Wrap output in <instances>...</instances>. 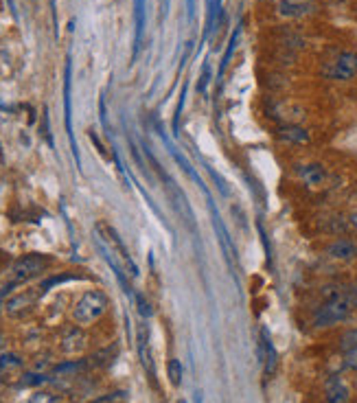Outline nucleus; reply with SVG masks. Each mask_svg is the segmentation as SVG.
<instances>
[{
  "mask_svg": "<svg viewBox=\"0 0 357 403\" xmlns=\"http://www.w3.org/2000/svg\"><path fill=\"white\" fill-rule=\"evenodd\" d=\"M134 300H136L138 311H141V316H143V318H149V316L154 314L151 305H149V302H147V298H145L143 294H134Z\"/></svg>",
  "mask_w": 357,
  "mask_h": 403,
  "instance_id": "obj_25",
  "label": "nucleus"
},
{
  "mask_svg": "<svg viewBox=\"0 0 357 403\" xmlns=\"http://www.w3.org/2000/svg\"><path fill=\"white\" fill-rule=\"evenodd\" d=\"M274 3H279V0H274Z\"/></svg>",
  "mask_w": 357,
  "mask_h": 403,
  "instance_id": "obj_32",
  "label": "nucleus"
},
{
  "mask_svg": "<svg viewBox=\"0 0 357 403\" xmlns=\"http://www.w3.org/2000/svg\"><path fill=\"white\" fill-rule=\"evenodd\" d=\"M342 368L357 373V347L342 351Z\"/></svg>",
  "mask_w": 357,
  "mask_h": 403,
  "instance_id": "obj_22",
  "label": "nucleus"
},
{
  "mask_svg": "<svg viewBox=\"0 0 357 403\" xmlns=\"http://www.w3.org/2000/svg\"><path fill=\"white\" fill-rule=\"evenodd\" d=\"M167 377H169V384L175 386V388L182 384V364H180V359H169Z\"/></svg>",
  "mask_w": 357,
  "mask_h": 403,
  "instance_id": "obj_20",
  "label": "nucleus"
},
{
  "mask_svg": "<svg viewBox=\"0 0 357 403\" xmlns=\"http://www.w3.org/2000/svg\"><path fill=\"white\" fill-rule=\"evenodd\" d=\"M29 403H57V399H55L51 392H35V395L29 399Z\"/></svg>",
  "mask_w": 357,
  "mask_h": 403,
  "instance_id": "obj_27",
  "label": "nucleus"
},
{
  "mask_svg": "<svg viewBox=\"0 0 357 403\" xmlns=\"http://www.w3.org/2000/svg\"><path fill=\"white\" fill-rule=\"evenodd\" d=\"M349 294L353 296V300H355V305H357V278L353 280V283L349 285Z\"/></svg>",
  "mask_w": 357,
  "mask_h": 403,
  "instance_id": "obj_29",
  "label": "nucleus"
},
{
  "mask_svg": "<svg viewBox=\"0 0 357 403\" xmlns=\"http://www.w3.org/2000/svg\"><path fill=\"white\" fill-rule=\"evenodd\" d=\"M23 364H25V359L15 353H0V375L15 371V368H23Z\"/></svg>",
  "mask_w": 357,
  "mask_h": 403,
  "instance_id": "obj_19",
  "label": "nucleus"
},
{
  "mask_svg": "<svg viewBox=\"0 0 357 403\" xmlns=\"http://www.w3.org/2000/svg\"><path fill=\"white\" fill-rule=\"evenodd\" d=\"M53 264V259L46 256V254H23L20 259H15L11 268H9V280L15 285L20 283H27V280L31 278H37V276H42Z\"/></svg>",
  "mask_w": 357,
  "mask_h": 403,
  "instance_id": "obj_3",
  "label": "nucleus"
},
{
  "mask_svg": "<svg viewBox=\"0 0 357 403\" xmlns=\"http://www.w3.org/2000/svg\"><path fill=\"white\" fill-rule=\"evenodd\" d=\"M51 377L49 375H39V373H25L23 375V386H42L46 384Z\"/></svg>",
  "mask_w": 357,
  "mask_h": 403,
  "instance_id": "obj_23",
  "label": "nucleus"
},
{
  "mask_svg": "<svg viewBox=\"0 0 357 403\" xmlns=\"http://www.w3.org/2000/svg\"><path fill=\"white\" fill-rule=\"evenodd\" d=\"M161 136H163V140H165V145H167V149L171 151L173 160H175V163H177V165H180V169H182V171H184V173H187V175H189V178L193 180V182H195L197 187H202V189H204V185H202V180H200V175H197V171H195V169L191 167V163H189V160L184 158V154H182L180 149H177L175 145H171V143H169V140H167V136L163 134V130H161Z\"/></svg>",
  "mask_w": 357,
  "mask_h": 403,
  "instance_id": "obj_15",
  "label": "nucleus"
},
{
  "mask_svg": "<svg viewBox=\"0 0 357 403\" xmlns=\"http://www.w3.org/2000/svg\"><path fill=\"white\" fill-rule=\"evenodd\" d=\"M86 366H88V361H86V359H73V361H64V364L55 366L53 377H68V375H77V373H82Z\"/></svg>",
  "mask_w": 357,
  "mask_h": 403,
  "instance_id": "obj_18",
  "label": "nucleus"
},
{
  "mask_svg": "<svg viewBox=\"0 0 357 403\" xmlns=\"http://www.w3.org/2000/svg\"><path fill=\"white\" fill-rule=\"evenodd\" d=\"M86 347V335L79 331L77 327H73V329H68L66 333H64V337H62V351H66V353H79Z\"/></svg>",
  "mask_w": 357,
  "mask_h": 403,
  "instance_id": "obj_17",
  "label": "nucleus"
},
{
  "mask_svg": "<svg viewBox=\"0 0 357 403\" xmlns=\"http://www.w3.org/2000/svg\"><path fill=\"white\" fill-rule=\"evenodd\" d=\"M294 173L307 189H322L331 178L329 169L322 163H299L294 165Z\"/></svg>",
  "mask_w": 357,
  "mask_h": 403,
  "instance_id": "obj_7",
  "label": "nucleus"
},
{
  "mask_svg": "<svg viewBox=\"0 0 357 403\" xmlns=\"http://www.w3.org/2000/svg\"><path fill=\"white\" fill-rule=\"evenodd\" d=\"M357 309L353 296L349 294V287L340 285H329L322 292V302L315 307L311 316V327L313 329H331L346 322L353 311Z\"/></svg>",
  "mask_w": 357,
  "mask_h": 403,
  "instance_id": "obj_1",
  "label": "nucleus"
},
{
  "mask_svg": "<svg viewBox=\"0 0 357 403\" xmlns=\"http://www.w3.org/2000/svg\"><path fill=\"white\" fill-rule=\"evenodd\" d=\"M357 347V329H349L346 333H342L340 337V349L346 351V349H353Z\"/></svg>",
  "mask_w": 357,
  "mask_h": 403,
  "instance_id": "obj_24",
  "label": "nucleus"
},
{
  "mask_svg": "<svg viewBox=\"0 0 357 403\" xmlns=\"http://www.w3.org/2000/svg\"><path fill=\"white\" fill-rule=\"evenodd\" d=\"M322 75L335 84H349L357 79V51H340L325 64Z\"/></svg>",
  "mask_w": 357,
  "mask_h": 403,
  "instance_id": "obj_4",
  "label": "nucleus"
},
{
  "mask_svg": "<svg viewBox=\"0 0 357 403\" xmlns=\"http://www.w3.org/2000/svg\"><path fill=\"white\" fill-rule=\"evenodd\" d=\"M39 296V290H25V292H18V294H11L7 300H5V305L3 309L9 314V316H20V314H25L27 309H31L35 305V300Z\"/></svg>",
  "mask_w": 357,
  "mask_h": 403,
  "instance_id": "obj_13",
  "label": "nucleus"
},
{
  "mask_svg": "<svg viewBox=\"0 0 357 403\" xmlns=\"http://www.w3.org/2000/svg\"><path fill=\"white\" fill-rule=\"evenodd\" d=\"M239 37H242V27H237L232 33H230V39H228V46H226V53L222 57V62H220V70H217V82L222 84V79L228 70V64H230V59L234 55V49H237V42H239Z\"/></svg>",
  "mask_w": 357,
  "mask_h": 403,
  "instance_id": "obj_16",
  "label": "nucleus"
},
{
  "mask_svg": "<svg viewBox=\"0 0 357 403\" xmlns=\"http://www.w3.org/2000/svg\"><path fill=\"white\" fill-rule=\"evenodd\" d=\"M315 13L313 0H279L276 3V16L283 20H303Z\"/></svg>",
  "mask_w": 357,
  "mask_h": 403,
  "instance_id": "obj_9",
  "label": "nucleus"
},
{
  "mask_svg": "<svg viewBox=\"0 0 357 403\" xmlns=\"http://www.w3.org/2000/svg\"><path fill=\"white\" fill-rule=\"evenodd\" d=\"M73 62H70V55L66 57V68H64V118H66V134L70 140V147H73V156H75V163L77 167L82 169V158H79V149H77V140L73 134Z\"/></svg>",
  "mask_w": 357,
  "mask_h": 403,
  "instance_id": "obj_6",
  "label": "nucleus"
},
{
  "mask_svg": "<svg viewBox=\"0 0 357 403\" xmlns=\"http://www.w3.org/2000/svg\"><path fill=\"white\" fill-rule=\"evenodd\" d=\"M187 9H189V16L193 18L195 16V0H187Z\"/></svg>",
  "mask_w": 357,
  "mask_h": 403,
  "instance_id": "obj_30",
  "label": "nucleus"
},
{
  "mask_svg": "<svg viewBox=\"0 0 357 403\" xmlns=\"http://www.w3.org/2000/svg\"><path fill=\"white\" fill-rule=\"evenodd\" d=\"M147 27V0H134V51H132V62L141 53L143 37Z\"/></svg>",
  "mask_w": 357,
  "mask_h": 403,
  "instance_id": "obj_12",
  "label": "nucleus"
},
{
  "mask_svg": "<svg viewBox=\"0 0 357 403\" xmlns=\"http://www.w3.org/2000/svg\"><path fill=\"white\" fill-rule=\"evenodd\" d=\"M272 136L283 145L292 147H305L311 143V132L299 123H279L272 130Z\"/></svg>",
  "mask_w": 357,
  "mask_h": 403,
  "instance_id": "obj_8",
  "label": "nucleus"
},
{
  "mask_svg": "<svg viewBox=\"0 0 357 403\" xmlns=\"http://www.w3.org/2000/svg\"><path fill=\"white\" fill-rule=\"evenodd\" d=\"M5 342H7L5 333H0V349H3V347H5Z\"/></svg>",
  "mask_w": 357,
  "mask_h": 403,
  "instance_id": "obj_31",
  "label": "nucleus"
},
{
  "mask_svg": "<svg viewBox=\"0 0 357 403\" xmlns=\"http://www.w3.org/2000/svg\"><path fill=\"white\" fill-rule=\"evenodd\" d=\"M322 397L325 403H351V388L340 375H331L322 386Z\"/></svg>",
  "mask_w": 357,
  "mask_h": 403,
  "instance_id": "obj_10",
  "label": "nucleus"
},
{
  "mask_svg": "<svg viewBox=\"0 0 357 403\" xmlns=\"http://www.w3.org/2000/svg\"><path fill=\"white\" fill-rule=\"evenodd\" d=\"M346 226H349V230H355V232H357V211H353V213L346 215Z\"/></svg>",
  "mask_w": 357,
  "mask_h": 403,
  "instance_id": "obj_28",
  "label": "nucleus"
},
{
  "mask_svg": "<svg viewBox=\"0 0 357 403\" xmlns=\"http://www.w3.org/2000/svg\"><path fill=\"white\" fill-rule=\"evenodd\" d=\"M325 256L335 264H355L357 261V237L351 235H340L331 239L325 246Z\"/></svg>",
  "mask_w": 357,
  "mask_h": 403,
  "instance_id": "obj_5",
  "label": "nucleus"
},
{
  "mask_svg": "<svg viewBox=\"0 0 357 403\" xmlns=\"http://www.w3.org/2000/svg\"><path fill=\"white\" fill-rule=\"evenodd\" d=\"M77 276L75 274H55V276H51V278H46V280H42V283H39V294H44V292H49L51 287H55V285H59V283H66V280H75Z\"/></svg>",
  "mask_w": 357,
  "mask_h": 403,
  "instance_id": "obj_21",
  "label": "nucleus"
},
{
  "mask_svg": "<svg viewBox=\"0 0 357 403\" xmlns=\"http://www.w3.org/2000/svg\"><path fill=\"white\" fill-rule=\"evenodd\" d=\"M96 230L101 232V235H106L104 239H108V241H110V246H112V250H116V252H118V256L123 259V264H125V268H127V274H130L132 278H138V268H136V264L132 261V256H130V252H127L125 244L121 241V237L116 235V230H114V228H110V226H106V224H99V226H96Z\"/></svg>",
  "mask_w": 357,
  "mask_h": 403,
  "instance_id": "obj_11",
  "label": "nucleus"
},
{
  "mask_svg": "<svg viewBox=\"0 0 357 403\" xmlns=\"http://www.w3.org/2000/svg\"><path fill=\"white\" fill-rule=\"evenodd\" d=\"M110 307V298L106 296V292L101 290H88L79 296V300L73 307V320L79 327H90L94 322L101 320L108 314Z\"/></svg>",
  "mask_w": 357,
  "mask_h": 403,
  "instance_id": "obj_2",
  "label": "nucleus"
},
{
  "mask_svg": "<svg viewBox=\"0 0 357 403\" xmlns=\"http://www.w3.org/2000/svg\"><path fill=\"white\" fill-rule=\"evenodd\" d=\"M259 359L265 366V375L272 377L276 373V366H279V353L274 349V342L270 337V331L265 327H261V340H259Z\"/></svg>",
  "mask_w": 357,
  "mask_h": 403,
  "instance_id": "obj_14",
  "label": "nucleus"
},
{
  "mask_svg": "<svg viewBox=\"0 0 357 403\" xmlns=\"http://www.w3.org/2000/svg\"><path fill=\"white\" fill-rule=\"evenodd\" d=\"M208 82H211V66L204 64V68H202V77H200V86H197V92L204 94L206 88H208Z\"/></svg>",
  "mask_w": 357,
  "mask_h": 403,
  "instance_id": "obj_26",
  "label": "nucleus"
}]
</instances>
